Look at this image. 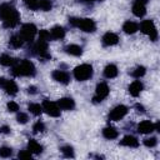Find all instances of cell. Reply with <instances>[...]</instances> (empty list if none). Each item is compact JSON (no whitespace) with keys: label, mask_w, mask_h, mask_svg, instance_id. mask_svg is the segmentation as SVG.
<instances>
[{"label":"cell","mask_w":160,"mask_h":160,"mask_svg":"<svg viewBox=\"0 0 160 160\" xmlns=\"http://www.w3.org/2000/svg\"><path fill=\"white\" fill-rule=\"evenodd\" d=\"M0 19L6 29H14L20 24V14L16 8L9 2H2L0 5Z\"/></svg>","instance_id":"obj_1"},{"label":"cell","mask_w":160,"mask_h":160,"mask_svg":"<svg viewBox=\"0 0 160 160\" xmlns=\"http://www.w3.org/2000/svg\"><path fill=\"white\" fill-rule=\"evenodd\" d=\"M11 74L18 78H32L36 74V68L32 61L28 59L18 60L12 66H11Z\"/></svg>","instance_id":"obj_2"},{"label":"cell","mask_w":160,"mask_h":160,"mask_svg":"<svg viewBox=\"0 0 160 160\" xmlns=\"http://www.w3.org/2000/svg\"><path fill=\"white\" fill-rule=\"evenodd\" d=\"M69 25L72 28H78L84 32L92 34L96 31V22L94 19L90 18H69Z\"/></svg>","instance_id":"obj_3"},{"label":"cell","mask_w":160,"mask_h":160,"mask_svg":"<svg viewBox=\"0 0 160 160\" xmlns=\"http://www.w3.org/2000/svg\"><path fill=\"white\" fill-rule=\"evenodd\" d=\"M94 75V68L91 64H88V62H84V64H80L78 65L74 70H72V76L75 78V80L78 81H86V80H90Z\"/></svg>","instance_id":"obj_4"},{"label":"cell","mask_w":160,"mask_h":160,"mask_svg":"<svg viewBox=\"0 0 160 160\" xmlns=\"http://www.w3.org/2000/svg\"><path fill=\"white\" fill-rule=\"evenodd\" d=\"M139 29L142 34L148 35L149 39L151 41H158V38H159V32H158V29H156V25L154 22V20L151 19H146V20H142L139 25Z\"/></svg>","instance_id":"obj_5"},{"label":"cell","mask_w":160,"mask_h":160,"mask_svg":"<svg viewBox=\"0 0 160 160\" xmlns=\"http://www.w3.org/2000/svg\"><path fill=\"white\" fill-rule=\"evenodd\" d=\"M36 34H38V28L32 22L22 24L20 28V31H19V35L22 38V40L25 42H32Z\"/></svg>","instance_id":"obj_6"},{"label":"cell","mask_w":160,"mask_h":160,"mask_svg":"<svg viewBox=\"0 0 160 160\" xmlns=\"http://www.w3.org/2000/svg\"><path fill=\"white\" fill-rule=\"evenodd\" d=\"M110 94V88L105 81H101L96 85L95 88V95L92 96V102L94 104H99L104 99L108 98V95Z\"/></svg>","instance_id":"obj_7"},{"label":"cell","mask_w":160,"mask_h":160,"mask_svg":"<svg viewBox=\"0 0 160 160\" xmlns=\"http://www.w3.org/2000/svg\"><path fill=\"white\" fill-rule=\"evenodd\" d=\"M128 111H129V108L126 105H122V104L116 105L108 114V119H109V121H119L126 116Z\"/></svg>","instance_id":"obj_8"},{"label":"cell","mask_w":160,"mask_h":160,"mask_svg":"<svg viewBox=\"0 0 160 160\" xmlns=\"http://www.w3.org/2000/svg\"><path fill=\"white\" fill-rule=\"evenodd\" d=\"M41 106H42V111L46 112L49 116H51V118H59L60 116V108L56 102H54L49 99H44Z\"/></svg>","instance_id":"obj_9"},{"label":"cell","mask_w":160,"mask_h":160,"mask_svg":"<svg viewBox=\"0 0 160 160\" xmlns=\"http://www.w3.org/2000/svg\"><path fill=\"white\" fill-rule=\"evenodd\" d=\"M51 78L52 80H55L56 82L61 84V85H68L71 80V76L68 71L65 70H61V69H58V70H54L51 72Z\"/></svg>","instance_id":"obj_10"},{"label":"cell","mask_w":160,"mask_h":160,"mask_svg":"<svg viewBox=\"0 0 160 160\" xmlns=\"http://www.w3.org/2000/svg\"><path fill=\"white\" fill-rule=\"evenodd\" d=\"M136 131L139 134H142V135H148V134H151L152 131H155V125L152 121L150 120H142L140 121L138 125H136Z\"/></svg>","instance_id":"obj_11"},{"label":"cell","mask_w":160,"mask_h":160,"mask_svg":"<svg viewBox=\"0 0 160 160\" xmlns=\"http://www.w3.org/2000/svg\"><path fill=\"white\" fill-rule=\"evenodd\" d=\"M119 35L112 31H108L101 36V42L104 46H114L119 42Z\"/></svg>","instance_id":"obj_12"},{"label":"cell","mask_w":160,"mask_h":160,"mask_svg":"<svg viewBox=\"0 0 160 160\" xmlns=\"http://www.w3.org/2000/svg\"><path fill=\"white\" fill-rule=\"evenodd\" d=\"M119 144H120L121 146H125V148L135 149V148H139L140 141H139V139H138L136 136H134V135H131V134H128V135H125V136L120 140Z\"/></svg>","instance_id":"obj_13"},{"label":"cell","mask_w":160,"mask_h":160,"mask_svg":"<svg viewBox=\"0 0 160 160\" xmlns=\"http://www.w3.org/2000/svg\"><path fill=\"white\" fill-rule=\"evenodd\" d=\"M59 105V108L61 110H66V111H70V110H74L76 104H75V100L70 96H64V98H60L56 102Z\"/></svg>","instance_id":"obj_14"},{"label":"cell","mask_w":160,"mask_h":160,"mask_svg":"<svg viewBox=\"0 0 160 160\" xmlns=\"http://www.w3.org/2000/svg\"><path fill=\"white\" fill-rule=\"evenodd\" d=\"M142 90H144V84H142V81L139 80V79L134 80V81L130 82V85L128 86V91H129V94H130L131 96H134V98L139 96V95L141 94Z\"/></svg>","instance_id":"obj_15"},{"label":"cell","mask_w":160,"mask_h":160,"mask_svg":"<svg viewBox=\"0 0 160 160\" xmlns=\"http://www.w3.org/2000/svg\"><path fill=\"white\" fill-rule=\"evenodd\" d=\"M2 89H4V91L8 94V95H10V96H15L16 94H18V91H19V88H18V84L14 81V80H5V82H4V85H2Z\"/></svg>","instance_id":"obj_16"},{"label":"cell","mask_w":160,"mask_h":160,"mask_svg":"<svg viewBox=\"0 0 160 160\" xmlns=\"http://www.w3.org/2000/svg\"><path fill=\"white\" fill-rule=\"evenodd\" d=\"M26 149H28L32 155H40V154L44 151V146H42L39 141H36L35 139H30V140L28 141Z\"/></svg>","instance_id":"obj_17"},{"label":"cell","mask_w":160,"mask_h":160,"mask_svg":"<svg viewBox=\"0 0 160 160\" xmlns=\"http://www.w3.org/2000/svg\"><path fill=\"white\" fill-rule=\"evenodd\" d=\"M122 31L128 35H134L135 32L139 31V24L132 20H126L122 24Z\"/></svg>","instance_id":"obj_18"},{"label":"cell","mask_w":160,"mask_h":160,"mask_svg":"<svg viewBox=\"0 0 160 160\" xmlns=\"http://www.w3.org/2000/svg\"><path fill=\"white\" fill-rule=\"evenodd\" d=\"M65 35H66V30L60 25H55L50 30V36L52 40H62Z\"/></svg>","instance_id":"obj_19"},{"label":"cell","mask_w":160,"mask_h":160,"mask_svg":"<svg viewBox=\"0 0 160 160\" xmlns=\"http://www.w3.org/2000/svg\"><path fill=\"white\" fill-rule=\"evenodd\" d=\"M64 51L70 56H81L82 55V48L78 44H68L64 48Z\"/></svg>","instance_id":"obj_20"},{"label":"cell","mask_w":160,"mask_h":160,"mask_svg":"<svg viewBox=\"0 0 160 160\" xmlns=\"http://www.w3.org/2000/svg\"><path fill=\"white\" fill-rule=\"evenodd\" d=\"M118 74H119V69L115 64H108L102 70V75L106 79H114L118 76Z\"/></svg>","instance_id":"obj_21"},{"label":"cell","mask_w":160,"mask_h":160,"mask_svg":"<svg viewBox=\"0 0 160 160\" xmlns=\"http://www.w3.org/2000/svg\"><path fill=\"white\" fill-rule=\"evenodd\" d=\"M131 10H132V14L136 18H144L146 15V5H144L139 1H134L132 6H131Z\"/></svg>","instance_id":"obj_22"},{"label":"cell","mask_w":160,"mask_h":160,"mask_svg":"<svg viewBox=\"0 0 160 160\" xmlns=\"http://www.w3.org/2000/svg\"><path fill=\"white\" fill-rule=\"evenodd\" d=\"M101 134L106 140H114V139H118V136H119V131L114 126H105L102 129Z\"/></svg>","instance_id":"obj_23"},{"label":"cell","mask_w":160,"mask_h":160,"mask_svg":"<svg viewBox=\"0 0 160 160\" xmlns=\"http://www.w3.org/2000/svg\"><path fill=\"white\" fill-rule=\"evenodd\" d=\"M24 40H22V38L19 35V34H14L10 39H9V45L11 46V48H14V49H20L22 45H24Z\"/></svg>","instance_id":"obj_24"},{"label":"cell","mask_w":160,"mask_h":160,"mask_svg":"<svg viewBox=\"0 0 160 160\" xmlns=\"http://www.w3.org/2000/svg\"><path fill=\"white\" fill-rule=\"evenodd\" d=\"M18 60L15 58H12L11 55L9 54H2L0 55V65L2 66H12Z\"/></svg>","instance_id":"obj_25"},{"label":"cell","mask_w":160,"mask_h":160,"mask_svg":"<svg viewBox=\"0 0 160 160\" xmlns=\"http://www.w3.org/2000/svg\"><path fill=\"white\" fill-rule=\"evenodd\" d=\"M28 110L30 111V114H32L34 116H39L42 114V106L38 102H30L28 105Z\"/></svg>","instance_id":"obj_26"},{"label":"cell","mask_w":160,"mask_h":160,"mask_svg":"<svg viewBox=\"0 0 160 160\" xmlns=\"http://www.w3.org/2000/svg\"><path fill=\"white\" fill-rule=\"evenodd\" d=\"M130 74H131V76L135 78V79H141V78L146 74V68L142 66V65H138L136 68H134V69L131 70Z\"/></svg>","instance_id":"obj_27"},{"label":"cell","mask_w":160,"mask_h":160,"mask_svg":"<svg viewBox=\"0 0 160 160\" xmlns=\"http://www.w3.org/2000/svg\"><path fill=\"white\" fill-rule=\"evenodd\" d=\"M60 151L64 158H74L75 156V150L71 145H62L60 148Z\"/></svg>","instance_id":"obj_28"},{"label":"cell","mask_w":160,"mask_h":160,"mask_svg":"<svg viewBox=\"0 0 160 160\" xmlns=\"http://www.w3.org/2000/svg\"><path fill=\"white\" fill-rule=\"evenodd\" d=\"M39 10L41 11H50L52 9V1L51 0H38Z\"/></svg>","instance_id":"obj_29"},{"label":"cell","mask_w":160,"mask_h":160,"mask_svg":"<svg viewBox=\"0 0 160 160\" xmlns=\"http://www.w3.org/2000/svg\"><path fill=\"white\" fill-rule=\"evenodd\" d=\"M142 144H144L146 148H150V149H152V148H155V146L158 145V138H156V136L145 138V139L142 140Z\"/></svg>","instance_id":"obj_30"},{"label":"cell","mask_w":160,"mask_h":160,"mask_svg":"<svg viewBox=\"0 0 160 160\" xmlns=\"http://www.w3.org/2000/svg\"><path fill=\"white\" fill-rule=\"evenodd\" d=\"M12 155V148L10 146H0V158H4V159H8Z\"/></svg>","instance_id":"obj_31"},{"label":"cell","mask_w":160,"mask_h":160,"mask_svg":"<svg viewBox=\"0 0 160 160\" xmlns=\"http://www.w3.org/2000/svg\"><path fill=\"white\" fill-rule=\"evenodd\" d=\"M29 115L26 114V112H19L18 111V114H16V121L19 122V124H21V125H25V124H28L29 122Z\"/></svg>","instance_id":"obj_32"},{"label":"cell","mask_w":160,"mask_h":160,"mask_svg":"<svg viewBox=\"0 0 160 160\" xmlns=\"http://www.w3.org/2000/svg\"><path fill=\"white\" fill-rule=\"evenodd\" d=\"M46 130V126H45V124L41 121V120H38L34 125H32V131L35 132V134H38V132H44Z\"/></svg>","instance_id":"obj_33"},{"label":"cell","mask_w":160,"mask_h":160,"mask_svg":"<svg viewBox=\"0 0 160 160\" xmlns=\"http://www.w3.org/2000/svg\"><path fill=\"white\" fill-rule=\"evenodd\" d=\"M19 109H20V106H19V104H18L16 101H14V100L8 101V104H6V110H8L9 112H18Z\"/></svg>","instance_id":"obj_34"},{"label":"cell","mask_w":160,"mask_h":160,"mask_svg":"<svg viewBox=\"0 0 160 160\" xmlns=\"http://www.w3.org/2000/svg\"><path fill=\"white\" fill-rule=\"evenodd\" d=\"M39 40H42V41H50L51 40V36H50V31L46 30V29H41L39 31Z\"/></svg>","instance_id":"obj_35"},{"label":"cell","mask_w":160,"mask_h":160,"mask_svg":"<svg viewBox=\"0 0 160 160\" xmlns=\"http://www.w3.org/2000/svg\"><path fill=\"white\" fill-rule=\"evenodd\" d=\"M22 1H24L25 6H26L28 9L32 10V11L39 10V6H38V0H22Z\"/></svg>","instance_id":"obj_36"},{"label":"cell","mask_w":160,"mask_h":160,"mask_svg":"<svg viewBox=\"0 0 160 160\" xmlns=\"http://www.w3.org/2000/svg\"><path fill=\"white\" fill-rule=\"evenodd\" d=\"M32 154L26 149V150H20L19 154H18V158L19 159H31Z\"/></svg>","instance_id":"obj_37"},{"label":"cell","mask_w":160,"mask_h":160,"mask_svg":"<svg viewBox=\"0 0 160 160\" xmlns=\"http://www.w3.org/2000/svg\"><path fill=\"white\" fill-rule=\"evenodd\" d=\"M10 132H11V128L9 125H0V134L9 135Z\"/></svg>","instance_id":"obj_38"},{"label":"cell","mask_w":160,"mask_h":160,"mask_svg":"<svg viewBox=\"0 0 160 160\" xmlns=\"http://www.w3.org/2000/svg\"><path fill=\"white\" fill-rule=\"evenodd\" d=\"M26 92H28L29 95H36V94H38V88H36L35 85H30V86H28Z\"/></svg>","instance_id":"obj_39"},{"label":"cell","mask_w":160,"mask_h":160,"mask_svg":"<svg viewBox=\"0 0 160 160\" xmlns=\"http://www.w3.org/2000/svg\"><path fill=\"white\" fill-rule=\"evenodd\" d=\"M134 108H135V110H136L138 112H140V114H144V112H145V110H146V109H145V106H144L142 104H140V102H136Z\"/></svg>","instance_id":"obj_40"},{"label":"cell","mask_w":160,"mask_h":160,"mask_svg":"<svg viewBox=\"0 0 160 160\" xmlns=\"http://www.w3.org/2000/svg\"><path fill=\"white\" fill-rule=\"evenodd\" d=\"M79 2H82V4H91L94 1H98V0H78Z\"/></svg>","instance_id":"obj_41"},{"label":"cell","mask_w":160,"mask_h":160,"mask_svg":"<svg viewBox=\"0 0 160 160\" xmlns=\"http://www.w3.org/2000/svg\"><path fill=\"white\" fill-rule=\"evenodd\" d=\"M5 78H2V76H0V88H2V85H4V82H5Z\"/></svg>","instance_id":"obj_42"},{"label":"cell","mask_w":160,"mask_h":160,"mask_svg":"<svg viewBox=\"0 0 160 160\" xmlns=\"http://www.w3.org/2000/svg\"><path fill=\"white\" fill-rule=\"evenodd\" d=\"M135 1H139V2H141V4H144V5H146V4L149 2V0H135Z\"/></svg>","instance_id":"obj_43"}]
</instances>
